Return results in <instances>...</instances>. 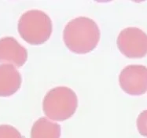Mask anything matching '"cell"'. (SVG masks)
Returning a JSON list of instances; mask_svg holds the SVG:
<instances>
[{"label":"cell","instance_id":"2","mask_svg":"<svg viewBox=\"0 0 147 138\" xmlns=\"http://www.w3.org/2000/svg\"><path fill=\"white\" fill-rule=\"evenodd\" d=\"M78 98L69 87L57 86L49 91L42 101V110L51 120L61 122L71 118L76 111Z\"/></svg>","mask_w":147,"mask_h":138},{"label":"cell","instance_id":"3","mask_svg":"<svg viewBox=\"0 0 147 138\" xmlns=\"http://www.w3.org/2000/svg\"><path fill=\"white\" fill-rule=\"evenodd\" d=\"M18 32L24 41L31 45H41L52 33V21L47 13L32 9L23 13L18 24Z\"/></svg>","mask_w":147,"mask_h":138},{"label":"cell","instance_id":"9","mask_svg":"<svg viewBox=\"0 0 147 138\" xmlns=\"http://www.w3.org/2000/svg\"><path fill=\"white\" fill-rule=\"evenodd\" d=\"M0 138H23L15 127L9 125H0Z\"/></svg>","mask_w":147,"mask_h":138},{"label":"cell","instance_id":"6","mask_svg":"<svg viewBox=\"0 0 147 138\" xmlns=\"http://www.w3.org/2000/svg\"><path fill=\"white\" fill-rule=\"evenodd\" d=\"M28 59L27 50L13 37L0 39V63L20 68Z\"/></svg>","mask_w":147,"mask_h":138},{"label":"cell","instance_id":"4","mask_svg":"<svg viewBox=\"0 0 147 138\" xmlns=\"http://www.w3.org/2000/svg\"><path fill=\"white\" fill-rule=\"evenodd\" d=\"M117 43L120 53L128 58H142L147 55V34L140 28L123 29L117 37Z\"/></svg>","mask_w":147,"mask_h":138},{"label":"cell","instance_id":"5","mask_svg":"<svg viewBox=\"0 0 147 138\" xmlns=\"http://www.w3.org/2000/svg\"><path fill=\"white\" fill-rule=\"evenodd\" d=\"M119 84L123 91L131 96H140L147 91V67L131 64L119 75Z\"/></svg>","mask_w":147,"mask_h":138},{"label":"cell","instance_id":"10","mask_svg":"<svg viewBox=\"0 0 147 138\" xmlns=\"http://www.w3.org/2000/svg\"><path fill=\"white\" fill-rule=\"evenodd\" d=\"M138 133L143 137H147V110L142 111L138 115L136 121Z\"/></svg>","mask_w":147,"mask_h":138},{"label":"cell","instance_id":"7","mask_svg":"<svg viewBox=\"0 0 147 138\" xmlns=\"http://www.w3.org/2000/svg\"><path fill=\"white\" fill-rule=\"evenodd\" d=\"M21 73L10 64H0V96H9L17 93L21 85Z\"/></svg>","mask_w":147,"mask_h":138},{"label":"cell","instance_id":"1","mask_svg":"<svg viewBox=\"0 0 147 138\" xmlns=\"http://www.w3.org/2000/svg\"><path fill=\"white\" fill-rule=\"evenodd\" d=\"M66 47L72 53L86 54L96 48L100 40L98 24L90 18L79 17L66 24L63 31Z\"/></svg>","mask_w":147,"mask_h":138},{"label":"cell","instance_id":"8","mask_svg":"<svg viewBox=\"0 0 147 138\" xmlns=\"http://www.w3.org/2000/svg\"><path fill=\"white\" fill-rule=\"evenodd\" d=\"M61 126L47 118H39L33 124L31 138H60Z\"/></svg>","mask_w":147,"mask_h":138}]
</instances>
